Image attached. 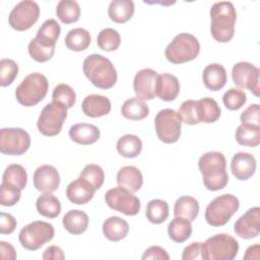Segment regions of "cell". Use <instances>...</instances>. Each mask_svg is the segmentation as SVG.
Listing matches in <instances>:
<instances>
[{
  "label": "cell",
  "mask_w": 260,
  "mask_h": 260,
  "mask_svg": "<svg viewBox=\"0 0 260 260\" xmlns=\"http://www.w3.org/2000/svg\"><path fill=\"white\" fill-rule=\"evenodd\" d=\"M0 252L1 258L4 260H14L16 259V252L10 243L0 241Z\"/></svg>",
  "instance_id": "cell-52"
},
{
  "label": "cell",
  "mask_w": 260,
  "mask_h": 260,
  "mask_svg": "<svg viewBox=\"0 0 260 260\" xmlns=\"http://www.w3.org/2000/svg\"><path fill=\"white\" fill-rule=\"evenodd\" d=\"M64 229L72 235L83 234L88 226L87 214L79 209H71L62 218Z\"/></svg>",
  "instance_id": "cell-27"
},
{
  "label": "cell",
  "mask_w": 260,
  "mask_h": 260,
  "mask_svg": "<svg viewBox=\"0 0 260 260\" xmlns=\"http://www.w3.org/2000/svg\"><path fill=\"white\" fill-rule=\"evenodd\" d=\"M235 137L240 145L256 147L260 143V126L241 124L236 130Z\"/></svg>",
  "instance_id": "cell-36"
},
{
  "label": "cell",
  "mask_w": 260,
  "mask_h": 260,
  "mask_svg": "<svg viewBox=\"0 0 260 260\" xmlns=\"http://www.w3.org/2000/svg\"><path fill=\"white\" fill-rule=\"evenodd\" d=\"M157 75L156 71L150 68H143L135 74L133 88L136 98L141 101H150L155 98V82Z\"/></svg>",
  "instance_id": "cell-17"
},
{
  "label": "cell",
  "mask_w": 260,
  "mask_h": 260,
  "mask_svg": "<svg viewBox=\"0 0 260 260\" xmlns=\"http://www.w3.org/2000/svg\"><path fill=\"white\" fill-rule=\"evenodd\" d=\"M67 118V109L56 102L47 104L38 118L37 126L41 134L48 137L58 135Z\"/></svg>",
  "instance_id": "cell-11"
},
{
  "label": "cell",
  "mask_w": 260,
  "mask_h": 260,
  "mask_svg": "<svg viewBox=\"0 0 260 260\" xmlns=\"http://www.w3.org/2000/svg\"><path fill=\"white\" fill-rule=\"evenodd\" d=\"M237 236L249 240L256 238L260 233V208L254 206L241 215L234 225Z\"/></svg>",
  "instance_id": "cell-16"
},
{
  "label": "cell",
  "mask_w": 260,
  "mask_h": 260,
  "mask_svg": "<svg viewBox=\"0 0 260 260\" xmlns=\"http://www.w3.org/2000/svg\"><path fill=\"white\" fill-rule=\"evenodd\" d=\"M180 92L179 79L171 73H161L156 77L155 94L165 102H172L177 99Z\"/></svg>",
  "instance_id": "cell-21"
},
{
  "label": "cell",
  "mask_w": 260,
  "mask_h": 260,
  "mask_svg": "<svg viewBox=\"0 0 260 260\" xmlns=\"http://www.w3.org/2000/svg\"><path fill=\"white\" fill-rule=\"evenodd\" d=\"M200 52L197 38L188 32L177 35L165 50L167 60L173 64H182L194 60Z\"/></svg>",
  "instance_id": "cell-7"
},
{
  "label": "cell",
  "mask_w": 260,
  "mask_h": 260,
  "mask_svg": "<svg viewBox=\"0 0 260 260\" xmlns=\"http://www.w3.org/2000/svg\"><path fill=\"white\" fill-rule=\"evenodd\" d=\"M202 80L205 87L212 91L221 89L228 80L225 68L218 63L207 65L202 73Z\"/></svg>",
  "instance_id": "cell-24"
},
{
  "label": "cell",
  "mask_w": 260,
  "mask_h": 260,
  "mask_svg": "<svg viewBox=\"0 0 260 260\" xmlns=\"http://www.w3.org/2000/svg\"><path fill=\"white\" fill-rule=\"evenodd\" d=\"M210 32L218 43L230 42L235 35L237 12L230 1L215 2L210 8Z\"/></svg>",
  "instance_id": "cell-3"
},
{
  "label": "cell",
  "mask_w": 260,
  "mask_h": 260,
  "mask_svg": "<svg viewBox=\"0 0 260 260\" xmlns=\"http://www.w3.org/2000/svg\"><path fill=\"white\" fill-rule=\"evenodd\" d=\"M117 184L132 193L137 192L143 185V177L139 169L134 166H125L117 174Z\"/></svg>",
  "instance_id": "cell-25"
},
{
  "label": "cell",
  "mask_w": 260,
  "mask_h": 260,
  "mask_svg": "<svg viewBox=\"0 0 260 260\" xmlns=\"http://www.w3.org/2000/svg\"><path fill=\"white\" fill-rule=\"evenodd\" d=\"M79 177L93 186L95 190H99L105 181V173L103 169L95 164L86 165L81 171Z\"/></svg>",
  "instance_id": "cell-42"
},
{
  "label": "cell",
  "mask_w": 260,
  "mask_h": 260,
  "mask_svg": "<svg viewBox=\"0 0 260 260\" xmlns=\"http://www.w3.org/2000/svg\"><path fill=\"white\" fill-rule=\"evenodd\" d=\"M61 34L60 24L56 19H47L38 29L37 36L29 42L27 51L37 62L49 61L55 53L56 42Z\"/></svg>",
  "instance_id": "cell-2"
},
{
  "label": "cell",
  "mask_w": 260,
  "mask_h": 260,
  "mask_svg": "<svg viewBox=\"0 0 260 260\" xmlns=\"http://www.w3.org/2000/svg\"><path fill=\"white\" fill-rule=\"evenodd\" d=\"M242 124L260 126V107L258 104L250 105L240 117Z\"/></svg>",
  "instance_id": "cell-47"
},
{
  "label": "cell",
  "mask_w": 260,
  "mask_h": 260,
  "mask_svg": "<svg viewBox=\"0 0 260 260\" xmlns=\"http://www.w3.org/2000/svg\"><path fill=\"white\" fill-rule=\"evenodd\" d=\"M121 114L126 119L140 121L148 116L149 108L144 101H141L138 98H130L122 105Z\"/></svg>",
  "instance_id": "cell-30"
},
{
  "label": "cell",
  "mask_w": 260,
  "mask_h": 260,
  "mask_svg": "<svg viewBox=\"0 0 260 260\" xmlns=\"http://www.w3.org/2000/svg\"><path fill=\"white\" fill-rule=\"evenodd\" d=\"M239 252L238 241L228 234H216L201 244L203 260H233Z\"/></svg>",
  "instance_id": "cell-6"
},
{
  "label": "cell",
  "mask_w": 260,
  "mask_h": 260,
  "mask_svg": "<svg viewBox=\"0 0 260 260\" xmlns=\"http://www.w3.org/2000/svg\"><path fill=\"white\" fill-rule=\"evenodd\" d=\"M36 207L38 212L48 218H55L61 212L60 200L52 193H44L37 198Z\"/></svg>",
  "instance_id": "cell-33"
},
{
  "label": "cell",
  "mask_w": 260,
  "mask_h": 260,
  "mask_svg": "<svg viewBox=\"0 0 260 260\" xmlns=\"http://www.w3.org/2000/svg\"><path fill=\"white\" fill-rule=\"evenodd\" d=\"M259 251H260L259 244H255L248 247L244 255V259H259Z\"/></svg>",
  "instance_id": "cell-53"
},
{
  "label": "cell",
  "mask_w": 260,
  "mask_h": 260,
  "mask_svg": "<svg viewBox=\"0 0 260 260\" xmlns=\"http://www.w3.org/2000/svg\"><path fill=\"white\" fill-rule=\"evenodd\" d=\"M198 168L202 175L205 188L209 191L223 189L229 182L225 156L219 151L203 153L198 160Z\"/></svg>",
  "instance_id": "cell-1"
},
{
  "label": "cell",
  "mask_w": 260,
  "mask_h": 260,
  "mask_svg": "<svg viewBox=\"0 0 260 260\" xmlns=\"http://www.w3.org/2000/svg\"><path fill=\"white\" fill-rule=\"evenodd\" d=\"M116 148L121 156L134 158L138 156L142 150V141L137 135L126 134L118 139Z\"/></svg>",
  "instance_id": "cell-31"
},
{
  "label": "cell",
  "mask_w": 260,
  "mask_h": 260,
  "mask_svg": "<svg viewBox=\"0 0 260 260\" xmlns=\"http://www.w3.org/2000/svg\"><path fill=\"white\" fill-rule=\"evenodd\" d=\"M56 14L59 20L65 24L76 22L80 17L79 4L74 0H61L57 4Z\"/></svg>",
  "instance_id": "cell-37"
},
{
  "label": "cell",
  "mask_w": 260,
  "mask_h": 260,
  "mask_svg": "<svg viewBox=\"0 0 260 260\" xmlns=\"http://www.w3.org/2000/svg\"><path fill=\"white\" fill-rule=\"evenodd\" d=\"M143 260L145 259H158V260H169L170 259V256L169 254L167 253V251L159 247V246H151L149 248H147L142 257H141Z\"/></svg>",
  "instance_id": "cell-49"
},
{
  "label": "cell",
  "mask_w": 260,
  "mask_h": 260,
  "mask_svg": "<svg viewBox=\"0 0 260 260\" xmlns=\"http://www.w3.org/2000/svg\"><path fill=\"white\" fill-rule=\"evenodd\" d=\"M110 100L101 94H89L84 98L81 104L82 112L90 118H99L108 115L111 112Z\"/></svg>",
  "instance_id": "cell-22"
},
{
  "label": "cell",
  "mask_w": 260,
  "mask_h": 260,
  "mask_svg": "<svg viewBox=\"0 0 260 260\" xmlns=\"http://www.w3.org/2000/svg\"><path fill=\"white\" fill-rule=\"evenodd\" d=\"M96 44L99 48L103 51H116L121 44L120 34L114 28L106 27L99 32L96 38Z\"/></svg>",
  "instance_id": "cell-40"
},
{
  "label": "cell",
  "mask_w": 260,
  "mask_h": 260,
  "mask_svg": "<svg viewBox=\"0 0 260 260\" xmlns=\"http://www.w3.org/2000/svg\"><path fill=\"white\" fill-rule=\"evenodd\" d=\"M240 207L239 199L233 194L215 197L205 209V220L211 226H222L232 218Z\"/></svg>",
  "instance_id": "cell-8"
},
{
  "label": "cell",
  "mask_w": 260,
  "mask_h": 260,
  "mask_svg": "<svg viewBox=\"0 0 260 260\" xmlns=\"http://www.w3.org/2000/svg\"><path fill=\"white\" fill-rule=\"evenodd\" d=\"M168 234L172 241L176 243H184L192 235L191 221L180 216H175L168 225Z\"/></svg>",
  "instance_id": "cell-32"
},
{
  "label": "cell",
  "mask_w": 260,
  "mask_h": 260,
  "mask_svg": "<svg viewBox=\"0 0 260 260\" xmlns=\"http://www.w3.org/2000/svg\"><path fill=\"white\" fill-rule=\"evenodd\" d=\"M260 70L250 62H238L232 68L233 82L240 88L249 89L254 95L259 96Z\"/></svg>",
  "instance_id": "cell-15"
},
{
  "label": "cell",
  "mask_w": 260,
  "mask_h": 260,
  "mask_svg": "<svg viewBox=\"0 0 260 260\" xmlns=\"http://www.w3.org/2000/svg\"><path fill=\"white\" fill-rule=\"evenodd\" d=\"M30 146L29 134L21 128H2L0 130V151L7 155H21Z\"/></svg>",
  "instance_id": "cell-14"
},
{
  "label": "cell",
  "mask_w": 260,
  "mask_h": 260,
  "mask_svg": "<svg viewBox=\"0 0 260 260\" xmlns=\"http://www.w3.org/2000/svg\"><path fill=\"white\" fill-rule=\"evenodd\" d=\"M76 101V93L74 89L66 83H60L55 86L52 93V102L61 104L66 109L73 107Z\"/></svg>",
  "instance_id": "cell-41"
},
{
  "label": "cell",
  "mask_w": 260,
  "mask_h": 260,
  "mask_svg": "<svg viewBox=\"0 0 260 260\" xmlns=\"http://www.w3.org/2000/svg\"><path fill=\"white\" fill-rule=\"evenodd\" d=\"M224 107L231 111L240 110L247 102V95L244 90L236 87L228 89L222 96Z\"/></svg>",
  "instance_id": "cell-43"
},
{
  "label": "cell",
  "mask_w": 260,
  "mask_h": 260,
  "mask_svg": "<svg viewBox=\"0 0 260 260\" xmlns=\"http://www.w3.org/2000/svg\"><path fill=\"white\" fill-rule=\"evenodd\" d=\"M178 114L181 117L182 122L188 125H195L200 123L197 115V101L188 100L183 102L180 106Z\"/></svg>",
  "instance_id": "cell-46"
},
{
  "label": "cell",
  "mask_w": 260,
  "mask_h": 260,
  "mask_svg": "<svg viewBox=\"0 0 260 260\" xmlns=\"http://www.w3.org/2000/svg\"><path fill=\"white\" fill-rule=\"evenodd\" d=\"M135 6L132 0H113L108 8L110 19L116 23H125L132 18Z\"/></svg>",
  "instance_id": "cell-28"
},
{
  "label": "cell",
  "mask_w": 260,
  "mask_h": 260,
  "mask_svg": "<svg viewBox=\"0 0 260 260\" xmlns=\"http://www.w3.org/2000/svg\"><path fill=\"white\" fill-rule=\"evenodd\" d=\"M54 235L55 230L53 224L43 220H35L20 230L18 240L24 249L36 251L50 242L54 238Z\"/></svg>",
  "instance_id": "cell-9"
},
{
  "label": "cell",
  "mask_w": 260,
  "mask_h": 260,
  "mask_svg": "<svg viewBox=\"0 0 260 260\" xmlns=\"http://www.w3.org/2000/svg\"><path fill=\"white\" fill-rule=\"evenodd\" d=\"M95 188L80 177L72 181L66 188L68 200L74 204L82 205L89 202L95 192Z\"/></svg>",
  "instance_id": "cell-20"
},
{
  "label": "cell",
  "mask_w": 260,
  "mask_h": 260,
  "mask_svg": "<svg viewBox=\"0 0 260 260\" xmlns=\"http://www.w3.org/2000/svg\"><path fill=\"white\" fill-rule=\"evenodd\" d=\"M86 78L98 88L109 89L117 82V71L113 63L100 54L87 56L82 65Z\"/></svg>",
  "instance_id": "cell-4"
},
{
  "label": "cell",
  "mask_w": 260,
  "mask_h": 260,
  "mask_svg": "<svg viewBox=\"0 0 260 260\" xmlns=\"http://www.w3.org/2000/svg\"><path fill=\"white\" fill-rule=\"evenodd\" d=\"M21 196V190L8 183H1L0 187V204L2 206L15 205Z\"/></svg>",
  "instance_id": "cell-45"
},
{
  "label": "cell",
  "mask_w": 260,
  "mask_h": 260,
  "mask_svg": "<svg viewBox=\"0 0 260 260\" xmlns=\"http://www.w3.org/2000/svg\"><path fill=\"white\" fill-rule=\"evenodd\" d=\"M18 74V65L12 59H1L0 61V85H10Z\"/></svg>",
  "instance_id": "cell-44"
},
{
  "label": "cell",
  "mask_w": 260,
  "mask_h": 260,
  "mask_svg": "<svg viewBox=\"0 0 260 260\" xmlns=\"http://www.w3.org/2000/svg\"><path fill=\"white\" fill-rule=\"evenodd\" d=\"M145 216L153 224H159L167 220L169 216V205L162 199L150 200L145 209Z\"/></svg>",
  "instance_id": "cell-38"
},
{
  "label": "cell",
  "mask_w": 260,
  "mask_h": 260,
  "mask_svg": "<svg viewBox=\"0 0 260 260\" xmlns=\"http://www.w3.org/2000/svg\"><path fill=\"white\" fill-rule=\"evenodd\" d=\"M16 220L10 214L6 212L0 213V234L1 235H9L14 232L16 228Z\"/></svg>",
  "instance_id": "cell-48"
},
{
  "label": "cell",
  "mask_w": 260,
  "mask_h": 260,
  "mask_svg": "<svg viewBox=\"0 0 260 260\" xmlns=\"http://www.w3.org/2000/svg\"><path fill=\"white\" fill-rule=\"evenodd\" d=\"M199 213V203L192 196H182L178 198L174 206V215L184 217L191 222Z\"/></svg>",
  "instance_id": "cell-34"
},
{
  "label": "cell",
  "mask_w": 260,
  "mask_h": 260,
  "mask_svg": "<svg viewBox=\"0 0 260 260\" xmlns=\"http://www.w3.org/2000/svg\"><path fill=\"white\" fill-rule=\"evenodd\" d=\"M49 89L47 77L39 72L28 74L16 87V101L24 107H34L44 100Z\"/></svg>",
  "instance_id": "cell-5"
},
{
  "label": "cell",
  "mask_w": 260,
  "mask_h": 260,
  "mask_svg": "<svg viewBox=\"0 0 260 260\" xmlns=\"http://www.w3.org/2000/svg\"><path fill=\"white\" fill-rule=\"evenodd\" d=\"M39 17V4L32 0H23L12 8L8 16V22L13 29L23 31L30 28L38 21Z\"/></svg>",
  "instance_id": "cell-13"
},
{
  "label": "cell",
  "mask_w": 260,
  "mask_h": 260,
  "mask_svg": "<svg viewBox=\"0 0 260 260\" xmlns=\"http://www.w3.org/2000/svg\"><path fill=\"white\" fill-rule=\"evenodd\" d=\"M128 232V222L119 216H110L103 223V234L112 242H119L125 239Z\"/></svg>",
  "instance_id": "cell-26"
},
{
  "label": "cell",
  "mask_w": 260,
  "mask_h": 260,
  "mask_svg": "<svg viewBox=\"0 0 260 260\" xmlns=\"http://www.w3.org/2000/svg\"><path fill=\"white\" fill-rule=\"evenodd\" d=\"M42 258L44 260H64L65 254L60 247L50 246L44 251Z\"/></svg>",
  "instance_id": "cell-51"
},
{
  "label": "cell",
  "mask_w": 260,
  "mask_h": 260,
  "mask_svg": "<svg viewBox=\"0 0 260 260\" xmlns=\"http://www.w3.org/2000/svg\"><path fill=\"white\" fill-rule=\"evenodd\" d=\"M34 186L42 193H53L60 185V175L51 165H43L34 173Z\"/></svg>",
  "instance_id": "cell-18"
},
{
  "label": "cell",
  "mask_w": 260,
  "mask_h": 260,
  "mask_svg": "<svg viewBox=\"0 0 260 260\" xmlns=\"http://www.w3.org/2000/svg\"><path fill=\"white\" fill-rule=\"evenodd\" d=\"M105 201L111 209L128 216L136 215L141 207L139 198L120 186L108 190L105 195Z\"/></svg>",
  "instance_id": "cell-12"
},
{
  "label": "cell",
  "mask_w": 260,
  "mask_h": 260,
  "mask_svg": "<svg viewBox=\"0 0 260 260\" xmlns=\"http://www.w3.org/2000/svg\"><path fill=\"white\" fill-rule=\"evenodd\" d=\"M2 182L13 185L20 190L24 189L27 183V174L25 169L18 164L9 165L3 173Z\"/></svg>",
  "instance_id": "cell-39"
},
{
  "label": "cell",
  "mask_w": 260,
  "mask_h": 260,
  "mask_svg": "<svg viewBox=\"0 0 260 260\" xmlns=\"http://www.w3.org/2000/svg\"><path fill=\"white\" fill-rule=\"evenodd\" d=\"M256 167V159L249 152H237L231 161L232 174L240 181L250 179L255 174Z\"/></svg>",
  "instance_id": "cell-19"
},
{
  "label": "cell",
  "mask_w": 260,
  "mask_h": 260,
  "mask_svg": "<svg viewBox=\"0 0 260 260\" xmlns=\"http://www.w3.org/2000/svg\"><path fill=\"white\" fill-rule=\"evenodd\" d=\"M154 128L160 141L168 144L175 143L181 136V117L173 109H162L154 118Z\"/></svg>",
  "instance_id": "cell-10"
},
{
  "label": "cell",
  "mask_w": 260,
  "mask_h": 260,
  "mask_svg": "<svg viewBox=\"0 0 260 260\" xmlns=\"http://www.w3.org/2000/svg\"><path fill=\"white\" fill-rule=\"evenodd\" d=\"M201 244L200 242H193L187 247L184 248L182 253V259L183 260H193L196 259L201 251Z\"/></svg>",
  "instance_id": "cell-50"
},
{
  "label": "cell",
  "mask_w": 260,
  "mask_h": 260,
  "mask_svg": "<svg viewBox=\"0 0 260 260\" xmlns=\"http://www.w3.org/2000/svg\"><path fill=\"white\" fill-rule=\"evenodd\" d=\"M220 108L212 98H203L197 101V115L200 123H214L220 117Z\"/></svg>",
  "instance_id": "cell-29"
},
{
  "label": "cell",
  "mask_w": 260,
  "mask_h": 260,
  "mask_svg": "<svg viewBox=\"0 0 260 260\" xmlns=\"http://www.w3.org/2000/svg\"><path fill=\"white\" fill-rule=\"evenodd\" d=\"M65 45L71 51H84L90 45V35L85 28L82 27L70 29L65 37Z\"/></svg>",
  "instance_id": "cell-35"
},
{
  "label": "cell",
  "mask_w": 260,
  "mask_h": 260,
  "mask_svg": "<svg viewBox=\"0 0 260 260\" xmlns=\"http://www.w3.org/2000/svg\"><path fill=\"white\" fill-rule=\"evenodd\" d=\"M68 134L73 142L81 145H89L99 140L101 131L92 124L78 123L69 128Z\"/></svg>",
  "instance_id": "cell-23"
}]
</instances>
